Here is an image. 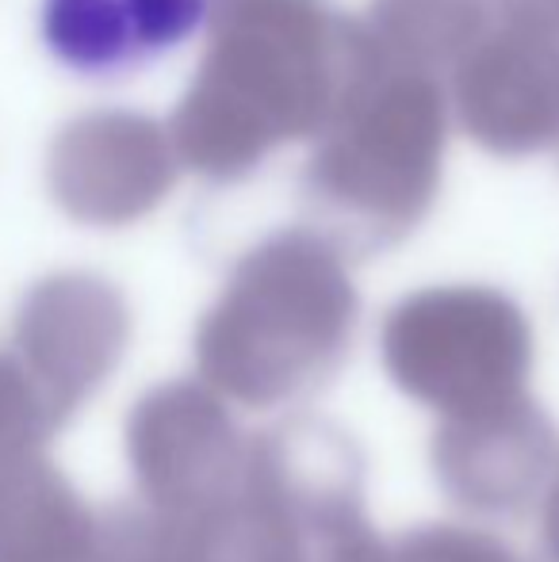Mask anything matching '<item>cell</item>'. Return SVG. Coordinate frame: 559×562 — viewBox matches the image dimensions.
I'll return each instance as SVG.
<instances>
[{"label": "cell", "instance_id": "1", "mask_svg": "<svg viewBox=\"0 0 559 562\" xmlns=\"http://www.w3.org/2000/svg\"><path fill=\"white\" fill-rule=\"evenodd\" d=\"M365 50L360 20L329 0H215L172 154L215 184L249 177L283 142L318 138Z\"/></svg>", "mask_w": 559, "mask_h": 562}, {"label": "cell", "instance_id": "2", "mask_svg": "<svg viewBox=\"0 0 559 562\" xmlns=\"http://www.w3.org/2000/svg\"><path fill=\"white\" fill-rule=\"evenodd\" d=\"M445 142L440 81L388 61L368 38L342 104L303 165L306 229L342 257H376L406 241L440 192Z\"/></svg>", "mask_w": 559, "mask_h": 562}, {"label": "cell", "instance_id": "3", "mask_svg": "<svg viewBox=\"0 0 559 562\" xmlns=\"http://www.w3.org/2000/svg\"><path fill=\"white\" fill-rule=\"evenodd\" d=\"M360 318L345 257L291 226L234 265L195 329L200 383L249 409L291 406L337 375Z\"/></svg>", "mask_w": 559, "mask_h": 562}, {"label": "cell", "instance_id": "4", "mask_svg": "<svg viewBox=\"0 0 559 562\" xmlns=\"http://www.w3.org/2000/svg\"><path fill=\"white\" fill-rule=\"evenodd\" d=\"M380 356L399 391L440 417H460L529 394L533 329L502 291L448 283L391 306Z\"/></svg>", "mask_w": 559, "mask_h": 562}, {"label": "cell", "instance_id": "5", "mask_svg": "<svg viewBox=\"0 0 559 562\" xmlns=\"http://www.w3.org/2000/svg\"><path fill=\"white\" fill-rule=\"evenodd\" d=\"M249 486L280 562H388L365 513V456L334 422L291 414L249 440Z\"/></svg>", "mask_w": 559, "mask_h": 562}, {"label": "cell", "instance_id": "6", "mask_svg": "<svg viewBox=\"0 0 559 562\" xmlns=\"http://www.w3.org/2000/svg\"><path fill=\"white\" fill-rule=\"evenodd\" d=\"M127 463L149 513L192 517L242 490L249 437L211 386L172 379L146 391L131 409Z\"/></svg>", "mask_w": 559, "mask_h": 562}, {"label": "cell", "instance_id": "7", "mask_svg": "<svg viewBox=\"0 0 559 562\" xmlns=\"http://www.w3.org/2000/svg\"><path fill=\"white\" fill-rule=\"evenodd\" d=\"M131 314L123 295L97 276H54L38 283L15 322L12 360L43 406L66 422L108 383L127 352Z\"/></svg>", "mask_w": 559, "mask_h": 562}, {"label": "cell", "instance_id": "8", "mask_svg": "<svg viewBox=\"0 0 559 562\" xmlns=\"http://www.w3.org/2000/svg\"><path fill=\"white\" fill-rule=\"evenodd\" d=\"M452 108L487 154L529 157L559 146V46L487 23L452 66Z\"/></svg>", "mask_w": 559, "mask_h": 562}, {"label": "cell", "instance_id": "9", "mask_svg": "<svg viewBox=\"0 0 559 562\" xmlns=\"http://www.w3.org/2000/svg\"><path fill=\"white\" fill-rule=\"evenodd\" d=\"M433 474L476 517H522L556 471V425L533 394L476 414L440 417Z\"/></svg>", "mask_w": 559, "mask_h": 562}, {"label": "cell", "instance_id": "10", "mask_svg": "<svg viewBox=\"0 0 559 562\" xmlns=\"http://www.w3.org/2000/svg\"><path fill=\"white\" fill-rule=\"evenodd\" d=\"M208 15L211 0H38V38L66 74L120 81L188 43Z\"/></svg>", "mask_w": 559, "mask_h": 562}, {"label": "cell", "instance_id": "11", "mask_svg": "<svg viewBox=\"0 0 559 562\" xmlns=\"http://www.w3.org/2000/svg\"><path fill=\"white\" fill-rule=\"evenodd\" d=\"M172 180L169 134L138 115H100L74 126L58 161L62 203L100 226L135 223L172 192Z\"/></svg>", "mask_w": 559, "mask_h": 562}, {"label": "cell", "instance_id": "12", "mask_svg": "<svg viewBox=\"0 0 559 562\" xmlns=\"http://www.w3.org/2000/svg\"><path fill=\"white\" fill-rule=\"evenodd\" d=\"M100 513L43 456L0 463V562H89Z\"/></svg>", "mask_w": 559, "mask_h": 562}, {"label": "cell", "instance_id": "13", "mask_svg": "<svg viewBox=\"0 0 559 562\" xmlns=\"http://www.w3.org/2000/svg\"><path fill=\"white\" fill-rule=\"evenodd\" d=\"M491 23V0H372L360 20L376 50L406 69H452Z\"/></svg>", "mask_w": 559, "mask_h": 562}, {"label": "cell", "instance_id": "14", "mask_svg": "<svg viewBox=\"0 0 559 562\" xmlns=\"http://www.w3.org/2000/svg\"><path fill=\"white\" fill-rule=\"evenodd\" d=\"M149 562H280L272 525L249 486V467L234 497L177 520L149 513Z\"/></svg>", "mask_w": 559, "mask_h": 562}, {"label": "cell", "instance_id": "15", "mask_svg": "<svg viewBox=\"0 0 559 562\" xmlns=\"http://www.w3.org/2000/svg\"><path fill=\"white\" fill-rule=\"evenodd\" d=\"M54 432L62 429L31 386V379L12 360V352H0V463L43 456Z\"/></svg>", "mask_w": 559, "mask_h": 562}, {"label": "cell", "instance_id": "16", "mask_svg": "<svg viewBox=\"0 0 559 562\" xmlns=\"http://www.w3.org/2000/svg\"><path fill=\"white\" fill-rule=\"evenodd\" d=\"M388 562H522L499 536L460 525H422L391 543Z\"/></svg>", "mask_w": 559, "mask_h": 562}, {"label": "cell", "instance_id": "17", "mask_svg": "<svg viewBox=\"0 0 559 562\" xmlns=\"http://www.w3.org/2000/svg\"><path fill=\"white\" fill-rule=\"evenodd\" d=\"M491 23L529 31L559 46V0H491Z\"/></svg>", "mask_w": 559, "mask_h": 562}, {"label": "cell", "instance_id": "18", "mask_svg": "<svg viewBox=\"0 0 559 562\" xmlns=\"http://www.w3.org/2000/svg\"><path fill=\"white\" fill-rule=\"evenodd\" d=\"M540 559L559 562V463L545 494V517H540Z\"/></svg>", "mask_w": 559, "mask_h": 562}]
</instances>
